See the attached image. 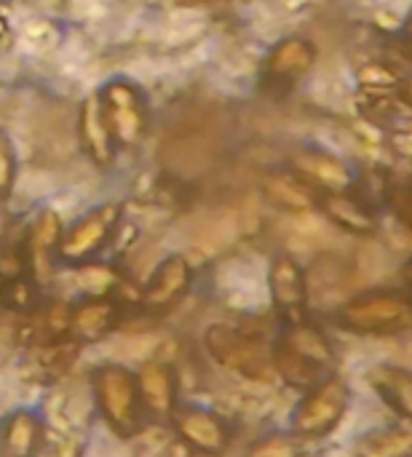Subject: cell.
<instances>
[{
    "instance_id": "cell-1",
    "label": "cell",
    "mask_w": 412,
    "mask_h": 457,
    "mask_svg": "<svg viewBox=\"0 0 412 457\" xmlns=\"http://www.w3.org/2000/svg\"><path fill=\"white\" fill-rule=\"evenodd\" d=\"M271 364L273 375H279L290 388L306 394L330 375H335L338 356L327 332L314 321L300 319L290 321L271 345Z\"/></svg>"
},
{
    "instance_id": "cell-15",
    "label": "cell",
    "mask_w": 412,
    "mask_h": 457,
    "mask_svg": "<svg viewBox=\"0 0 412 457\" xmlns=\"http://www.w3.org/2000/svg\"><path fill=\"white\" fill-rule=\"evenodd\" d=\"M62 233H64V222L54 209H40L38 217L29 222L24 244H21V254H24L27 273L32 278L51 270V262L56 260Z\"/></svg>"
},
{
    "instance_id": "cell-23",
    "label": "cell",
    "mask_w": 412,
    "mask_h": 457,
    "mask_svg": "<svg viewBox=\"0 0 412 457\" xmlns=\"http://www.w3.org/2000/svg\"><path fill=\"white\" fill-rule=\"evenodd\" d=\"M43 303L38 278H32L29 273H19V276H8L5 278V295H3V308L13 311L19 316H29L32 311H38Z\"/></svg>"
},
{
    "instance_id": "cell-10",
    "label": "cell",
    "mask_w": 412,
    "mask_h": 457,
    "mask_svg": "<svg viewBox=\"0 0 412 457\" xmlns=\"http://www.w3.org/2000/svg\"><path fill=\"white\" fill-rule=\"evenodd\" d=\"M169 418L182 445L193 453L204 457H223L231 450V428L212 410L196 404H177Z\"/></svg>"
},
{
    "instance_id": "cell-8",
    "label": "cell",
    "mask_w": 412,
    "mask_h": 457,
    "mask_svg": "<svg viewBox=\"0 0 412 457\" xmlns=\"http://www.w3.org/2000/svg\"><path fill=\"white\" fill-rule=\"evenodd\" d=\"M316 64V46L303 35L282 37L265 56L263 75H260V91L271 99L290 96L300 80L314 70Z\"/></svg>"
},
{
    "instance_id": "cell-5",
    "label": "cell",
    "mask_w": 412,
    "mask_h": 457,
    "mask_svg": "<svg viewBox=\"0 0 412 457\" xmlns=\"http://www.w3.org/2000/svg\"><path fill=\"white\" fill-rule=\"evenodd\" d=\"M99 104L115 147H137L150 129V107L142 88L126 78L107 80L99 91Z\"/></svg>"
},
{
    "instance_id": "cell-22",
    "label": "cell",
    "mask_w": 412,
    "mask_h": 457,
    "mask_svg": "<svg viewBox=\"0 0 412 457\" xmlns=\"http://www.w3.org/2000/svg\"><path fill=\"white\" fill-rule=\"evenodd\" d=\"M35 351V359H38V367L43 375H51V378H62L78 359V351L80 345L70 337V335H62L56 340H48V343H40L32 348Z\"/></svg>"
},
{
    "instance_id": "cell-11",
    "label": "cell",
    "mask_w": 412,
    "mask_h": 457,
    "mask_svg": "<svg viewBox=\"0 0 412 457\" xmlns=\"http://www.w3.org/2000/svg\"><path fill=\"white\" fill-rule=\"evenodd\" d=\"M290 171L300 177L311 190L322 193H343L351 190L357 182V174L349 161H343L335 153L319 150V147H300L290 155Z\"/></svg>"
},
{
    "instance_id": "cell-27",
    "label": "cell",
    "mask_w": 412,
    "mask_h": 457,
    "mask_svg": "<svg viewBox=\"0 0 412 457\" xmlns=\"http://www.w3.org/2000/svg\"><path fill=\"white\" fill-rule=\"evenodd\" d=\"M0 46H11V27H8V19H5V13H3V8H0Z\"/></svg>"
},
{
    "instance_id": "cell-26",
    "label": "cell",
    "mask_w": 412,
    "mask_h": 457,
    "mask_svg": "<svg viewBox=\"0 0 412 457\" xmlns=\"http://www.w3.org/2000/svg\"><path fill=\"white\" fill-rule=\"evenodd\" d=\"M247 457H298V445L290 436H268L260 439Z\"/></svg>"
},
{
    "instance_id": "cell-16",
    "label": "cell",
    "mask_w": 412,
    "mask_h": 457,
    "mask_svg": "<svg viewBox=\"0 0 412 457\" xmlns=\"http://www.w3.org/2000/svg\"><path fill=\"white\" fill-rule=\"evenodd\" d=\"M260 193L263 198L284 212V214H306L319 206V193L311 190L300 177H295L290 169H271L260 177Z\"/></svg>"
},
{
    "instance_id": "cell-29",
    "label": "cell",
    "mask_w": 412,
    "mask_h": 457,
    "mask_svg": "<svg viewBox=\"0 0 412 457\" xmlns=\"http://www.w3.org/2000/svg\"><path fill=\"white\" fill-rule=\"evenodd\" d=\"M198 3H206V0H198Z\"/></svg>"
},
{
    "instance_id": "cell-6",
    "label": "cell",
    "mask_w": 412,
    "mask_h": 457,
    "mask_svg": "<svg viewBox=\"0 0 412 457\" xmlns=\"http://www.w3.org/2000/svg\"><path fill=\"white\" fill-rule=\"evenodd\" d=\"M123 220V206L118 201H107L86 212L75 225L64 228L56 249V260L64 265H83L91 262L118 233Z\"/></svg>"
},
{
    "instance_id": "cell-3",
    "label": "cell",
    "mask_w": 412,
    "mask_h": 457,
    "mask_svg": "<svg viewBox=\"0 0 412 457\" xmlns=\"http://www.w3.org/2000/svg\"><path fill=\"white\" fill-rule=\"evenodd\" d=\"M204 345L209 356L228 372L252 380V383H268L273 378L271 364V348L263 337L233 327V324H212L204 332Z\"/></svg>"
},
{
    "instance_id": "cell-9",
    "label": "cell",
    "mask_w": 412,
    "mask_h": 457,
    "mask_svg": "<svg viewBox=\"0 0 412 457\" xmlns=\"http://www.w3.org/2000/svg\"><path fill=\"white\" fill-rule=\"evenodd\" d=\"M193 287V265L182 254H169L158 262L147 284L139 289L137 305L147 316H164L174 311Z\"/></svg>"
},
{
    "instance_id": "cell-21",
    "label": "cell",
    "mask_w": 412,
    "mask_h": 457,
    "mask_svg": "<svg viewBox=\"0 0 412 457\" xmlns=\"http://www.w3.org/2000/svg\"><path fill=\"white\" fill-rule=\"evenodd\" d=\"M351 457H412V431L405 423L370 431L354 442Z\"/></svg>"
},
{
    "instance_id": "cell-19",
    "label": "cell",
    "mask_w": 412,
    "mask_h": 457,
    "mask_svg": "<svg viewBox=\"0 0 412 457\" xmlns=\"http://www.w3.org/2000/svg\"><path fill=\"white\" fill-rule=\"evenodd\" d=\"M370 388L378 394V399L402 420L408 423L412 418V378L405 367L397 364H375L367 372Z\"/></svg>"
},
{
    "instance_id": "cell-2",
    "label": "cell",
    "mask_w": 412,
    "mask_h": 457,
    "mask_svg": "<svg viewBox=\"0 0 412 457\" xmlns=\"http://www.w3.org/2000/svg\"><path fill=\"white\" fill-rule=\"evenodd\" d=\"M338 324L359 337H397L412 327L410 295L402 289H373L338 308Z\"/></svg>"
},
{
    "instance_id": "cell-18",
    "label": "cell",
    "mask_w": 412,
    "mask_h": 457,
    "mask_svg": "<svg viewBox=\"0 0 412 457\" xmlns=\"http://www.w3.org/2000/svg\"><path fill=\"white\" fill-rule=\"evenodd\" d=\"M137 388L142 399V410L150 412L153 418H169L172 410L180 404L177 402V375L169 364L164 361H147L137 372Z\"/></svg>"
},
{
    "instance_id": "cell-13",
    "label": "cell",
    "mask_w": 412,
    "mask_h": 457,
    "mask_svg": "<svg viewBox=\"0 0 412 457\" xmlns=\"http://www.w3.org/2000/svg\"><path fill=\"white\" fill-rule=\"evenodd\" d=\"M121 313L123 311L115 297H83L80 303L70 305L67 335L78 345L102 343L118 329Z\"/></svg>"
},
{
    "instance_id": "cell-7",
    "label": "cell",
    "mask_w": 412,
    "mask_h": 457,
    "mask_svg": "<svg viewBox=\"0 0 412 457\" xmlns=\"http://www.w3.org/2000/svg\"><path fill=\"white\" fill-rule=\"evenodd\" d=\"M349 404H351L349 386L341 378L330 375L327 380L306 391L303 399L298 402L292 412V434L306 442L332 434L341 426Z\"/></svg>"
},
{
    "instance_id": "cell-28",
    "label": "cell",
    "mask_w": 412,
    "mask_h": 457,
    "mask_svg": "<svg viewBox=\"0 0 412 457\" xmlns=\"http://www.w3.org/2000/svg\"><path fill=\"white\" fill-rule=\"evenodd\" d=\"M3 295H5V276L0 273V311H5L3 308Z\"/></svg>"
},
{
    "instance_id": "cell-14",
    "label": "cell",
    "mask_w": 412,
    "mask_h": 457,
    "mask_svg": "<svg viewBox=\"0 0 412 457\" xmlns=\"http://www.w3.org/2000/svg\"><path fill=\"white\" fill-rule=\"evenodd\" d=\"M78 139L80 147L86 153V158L97 166V169H110L115 163V139L110 134V126L105 120L102 104H99V94H88L80 102L78 110Z\"/></svg>"
},
{
    "instance_id": "cell-12",
    "label": "cell",
    "mask_w": 412,
    "mask_h": 457,
    "mask_svg": "<svg viewBox=\"0 0 412 457\" xmlns=\"http://www.w3.org/2000/svg\"><path fill=\"white\" fill-rule=\"evenodd\" d=\"M268 292L276 313L287 324L308 319V278L295 257L290 254L273 257L268 268Z\"/></svg>"
},
{
    "instance_id": "cell-24",
    "label": "cell",
    "mask_w": 412,
    "mask_h": 457,
    "mask_svg": "<svg viewBox=\"0 0 412 457\" xmlns=\"http://www.w3.org/2000/svg\"><path fill=\"white\" fill-rule=\"evenodd\" d=\"M75 270H78V287L86 292V297H115L118 300L121 276L113 268L97 265L91 260V262L75 265Z\"/></svg>"
},
{
    "instance_id": "cell-17",
    "label": "cell",
    "mask_w": 412,
    "mask_h": 457,
    "mask_svg": "<svg viewBox=\"0 0 412 457\" xmlns=\"http://www.w3.org/2000/svg\"><path fill=\"white\" fill-rule=\"evenodd\" d=\"M330 222H335L341 230L351 233V236H359V238H367L378 230V217L373 212V206L354 195L351 190H343V193H322L319 195V206H316Z\"/></svg>"
},
{
    "instance_id": "cell-25",
    "label": "cell",
    "mask_w": 412,
    "mask_h": 457,
    "mask_svg": "<svg viewBox=\"0 0 412 457\" xmlns=\"http://www.w3.org/2000/svg\"><path fill=\"white\" fill-rule=\"evenodd\" d=\"M16 171H19V158L11 134L0 126V201H8L13 187H16Z\"/></svg>"
},
{
    "instance_id": "cell-20",
    "label": "cell",
    "mask_w": 412,
    "mask_h": 457,
    "mask_svg": "<svg viewBox=\"0 0 412 457\" xmlns=\"http://www.w3.org/2000/svg\"><path fill=\"white\" fill-rule=\"evenodd\" d=\"M43 420L32 410H16L5 418L0 428L3 457H35L43 445Z\"/></svg>"
},
{
    "instance_id": "cell-4",
    "label": "cell",
    "mask_w": 412,
    "mask_h": 457,
    "mask_svg": "<svg viewBox=\"0 0 412 457\" xmlns=\"http://www.w3.org/2000/svg\"><path fill=\"white\" fill-rule=\"evenodd\" d=\"M94 402L105 423L121 439H131L142 428V399L137 375L121 364H105L94 372Z\"/></svg>"
}]
</instances>
